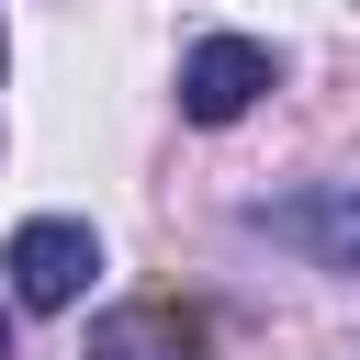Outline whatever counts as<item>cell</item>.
Listing matches in <instances>:
<instances>
[{
    "mask_svg": "<svg viewBox=\"0 0 360 360\" xmlns=\"http://www.w3.org/2000/svg\"><path fill=\"white\" fill-rule=\"evenodd\" d=\"M0 360H11V315H0Z\"/></svg>",
    "mask_w": 360,
    "mask_h": 360,
    "instance_id": "obj_5",
    "label": "cell"
},
{
    "mask_svg": "<svg viewBox=\"0 0 360 360\" xmlns=\"http://www.w3.org/2000/svg\"><path fill=\"white\" fill-rule=\"evenodd\" d=\"M90 270H101V236L79 214H34L11 236V304H34V315H68L90 292Z\"/></svg>",
    "mask_w": 360,
    "mask_h": 360,
    "instance_id": "obj_1",
    "label": "cell"
},
{
    "mask_svg": "<svg viewBox=\"0 0 360 360\" xmlns=\"http://www.w3.org/2000/svg\"><path fill=\"white\" fill-rule=\"evenodd\" d=\"M270 236H292L304 259L326 270H360V191H304V202H259Z\"/></svg>",
    "mask_w": 360,
    "mask_h": 360,
    "instance_id": "obj_3",
    "label": "cell"
},
{
    "mask_svg": "<svg viewBox=\"0 0 360 360\" xmlns=\"http://www.w3.org/2000/svg\"><path fill=\"white\" fill-rule=\"evenodd\" d=\"M0 56H11V45H0Z\"/></svg>",
    "mask_w": 360,
    "mask_h": 360,
    "instance_id": "obj_6",
    "label": "cell"
},
{
    "mask_svg": "<svg viewBox=\"0 0 360 360\" xmlns=\"http://www.w3.org/2000/svg\"><path fill=\"white\" fill-rule=\"evenodd\" d=\"M270 79H281V56H270L259 34H202V45L180 56V112H191V124H236Z\"/></svg>",
    "mask_w": 360,
    "mask_h": 360,
    "instance_id": "obj_2",
    "label": "cell"
},
{
    "mask_svg": "<svg viewBox=\"0 0 360 360\" xmlns=\"http://www.w3.org/2000/svg\"><path fill=\"white\" fill-rule=\"evenodd\" d=\"M191 349H202V326L180 304H124L90 326V360H191Z\"/></svg>",
    "mask_w": 360,
    "mask_h": 360,
    "instance_id": "obj_4",
    "label": "cell"
}]
</instances>
